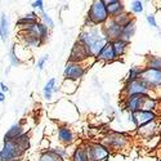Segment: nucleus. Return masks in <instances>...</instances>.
I'll use <instances>...</instances> for the list:
<instances>
[{
  "label": "nucleus",
  "mask_w": 161,
  "mask_h": 161,
  "mask_svg": "<svg viewBox=\"0 0 161 161\" xmlns=\"http://www.w3.org/2000/svg\"><path fill=\"white\" fill-rule=\"evenodd\" d=\"M23 128L21 124H14L13 126H10V129L5 133L4 136V142H9V141H16L18 137H21L23 134Z\"/></svg>",
  "instance_id": "nucleus-20"
},
{
  "label": "nucleus",
  "mask_w": 161,
  "mask_h": 161,
  "mask_svg": "<svg viewBox=\"0 0 161 161\" xmlns=\"http://www.w3.org/2000/svg\"><path fill=\"white\" fill-rule=\"evenodd\" d=\"M89 161H107L111 156V151L104 147L102 143L90 142L86 144Z\"/></svg>",
  "instance_id": "nucleus-5"
},
{
  "label": "nucleus",
  "mask_w": 161,
  "mask_h": 161,
  "mask_svg": "<svg viewBox=\"0 0 161 161\" xmlns=\"http://www.w3.org/2000/svg\"><path fill=\"white\" fill-rule=\"evenodd\" d=\"M141 80L152 90L156 88H161V70L144 69L142 72Z\"/></svg>",
  "instance_id": "nucleus-9"
},
{
  "label": "nucleus",
  "mask_w": 161,
  "mask_h": 161,
  "mask_svg": "<svg viewBox=\"0 0 161 161\" xmlns=\"http://www.w3.org/2000/svg\"><path fill=\"white\" fill-rule=\"evenodd\" d=\"M108 18L110 16H108V12H107L106 2H103V0H96V2L92 3L89 12H88V18H86L90 26L104 25L108 21Z\"/></svg>",
  "instance_id": "nucleus-2"
},
{
  "label": "nucleus",
  "mask_w": 161,
  "mask_h": 161,
  "mask_svg": "<svg viewBox=\"0 0 161 161\" xmlns=\"http://www.w3.org/2000/svg\"><path fill=\"white\" fill-rule=\"evenodd\" d=\"M37 18H39L37 13L31 12V13H29V14H26L25 17L19 18V19L17 21V25L21 26V27H25V26H27V25H31V23L37 22Z\"/></svg>",
  "instance_id": "nucleus-28"
},
{
  "label": "nucleus",
  "mask_w": 161,
  "mask_h": 161,
  "mask_svg": "<svg viewBox=\"0 0 161 161\" xmlns=\"http://www.w3.org/2000/svg\"><path fill=\"white\" fill-rule=\"evenodd\" d=\"M4 99H5V94L0 92V102H4Z\"/></svg>",
  "instance_id": "nucleus-40"
},
{
  "label": "nucleus",
  "mask_w": 161,
  "mask_h": 161,
  "mask_svg": "<svg viewBox=\"0 0 161 161\" xmlns=\"http://www.w3.org/2000/svg\"><path fill=\"white\" fill-rule=\"evenodd\" d=\"M114 19H115V21H116V22H117V23H119L120 26H121V27H124L125 25H128V23H129V22H130L131 19H134V18H133V17H131V16L129 14V13L124 12L123 14H120V16L115 17Z\"/></svg>",
  "instance_id": "nucleus-31"
},
{
  "label": "nucleus",
  "mask_w": 161,
  "mask_h": 161,
  "mask_svg": "<svg viewBox=\"0 0 161 161\" xmlns=\"http://www.w3.org/2000/svg\"><path fill=\"white\" fill-rule=\"evenodd\" d=\"M88 58H89V56H88L86 49L76 40V43L72 47L71 54H70V61L69 62H84Z\"/></svg>",
  "instance_id": "nucleus-13"
},
{
  "label": "nucleus",
  "mask_w": 161,
  "mask_h": 161,
  "mask_svg": "<svg viewBox=\"0 0 161 161\" xmlns=\"http://www.w3.org/2000/svg\"><path fill=\"white\" fill-rule=\"evenodd\" d=\"M111 43H112V48L115 50V54H116L117 58H120L121 56L125 54L129 43H125V42H123V40H115V42H111Z\"/></svg>",
  "instance_id": "nucleus-24"
},
{
  "label": "nucleus",
  "mask_w": 161,
  "mask_h": 161,
  "mask_svg": "<svg viewBox=\"0 0 161 161\" xmlns=\"http://www.w3.org/2000/svg\"><path fill=\"white\" fill-rule=\"evenodd\" d=\"M146 19H147V22H148L150 26H152V27H157V22H156V18H155L153 14L146 16Z\"/></svg>",
  "instance_id": "nucleus-37"
},
{
  "label": "nucleus",
  "mask_w": 161,
  "mask_h": 161,
  "mask_svg": "<svg viewBox=\"0 0 161 161\" xmlns=\"http://www.w3.org/2000/svg\"><path fill=\"white\" fill-rule=\"evenodd\" d=\"M152 89L147 86L142 80H134V81L125 83L124 89H123V97H129V96H136V94H143V96H151Z\"/></svg>",
  "instance_id": "nucleus-6"
},
{
  "label": "nucleus",
  "mask_w": 161,
  "mask_h": 161,
  "mask_svg": "<svg viewBox=\"0 0 161 161\" xmlns=\"http://www.w3.org/2000/svg\"><path fill=\"white\" fill-rule=\"evenodd\" d=\"M136 19H131L128 25H125L123 30H121V34H120V40H123L125 43H129L131 37L136 34V30H137V26H136Z\"/></svg>",
  "instance_id": "nucleus-19"
},
{
  "label": "nucleus",
  "mask_w": 161,
  "mask_h": 161,
  "mask_svg": "<svg viewBox=\"0 0 161 161\" xmlns=\"http://www.w3.org/2000/svg\"><path fill=\"white\" fill-rule=\"evenodd\" d=\"M32 8L39 9V12L44 10V2H43V0H36V2L32 3Z\"/></svg>",
  "instance_id": "nucleus-38"
},
{
  "label": "nucleus",
  "mask_w": 161,
  "mask_h": 161,
  "mask_svg": "<svg viewBox=\"0 0 161 161\" xmlns=\"http://www.w3.org/2000/svg\"><path fill=\"white\" fill-rule=\"evenodd\" d=\"M130 138L124 133H108L103 138L102 144L110 151H120L129 144Z\"/></svg>",
  "instance_id": "nucleus-3"
},
{
  "label": "nucleus",
  "mask_w": 161,
  "mask_h": 161,
  "mask_svg": "<svg viewBox=\"0 0 161 161\" xmlns=\"http://www.w3.org/2000/svg\"><path fill=\"white\" fill-rule=\"evenodd\" d=\"M48 54H45V56H43L42 58H40V59H37V70H40V71H42L43 69H44V64L47 63V61H48Z\"/></svg>",
  "instance_id": "nucleus-36"
},
{
  "label": "nucleus",
  "mask_w": 161,
  "mask_h": 161,
  "mask_svg": "<svg viewBox=\"0 0 161 161\" xmlns=\"http://www.w3.org/2000/svg\"><path fill=\"white\" fill-rule=\"evenodd\" d=\"M23 152L25 151L21 150V147L14 141L4 142L3 148L0 151V161H18Z\"/></svg>",
  "instance_id": "nucleus-4"
},
{
  "label": "nucleus",
  "mask_w": 161,
  "mask_h": 161,
  "mask_svg": "<svg viewBox=\"0 0 161 161\" xmlns=\"http://www.w3.org/2000/svg\"><path fill=\"white\" fill-rule=\"evenodd\" d=\"M19 147H21V150L22 151H26L30 147V136L27 133H23L21 137H18L16 141H14Z\"/></svg>",
  "instance_id": "nucleus-30"
},
{
  "label": "nucleus",
  "mask_w": 161,
  "mask_h": 161,
  "mask_svg": "<svg viewBox=\"0 0 161 161\" xmlns=\"http://www.w3.org/2000/svg\"><path fill=\"white\" fill-rule=\"evenodd\" d=\"M9 36V21L5 14L0 16V39L3 42H7V39Z\"/></svg>",
  "instance_id": "nucleus-23"
},
{
  "label": "nucleus",
  "mask_w": 161,
  "mask_h": 161,
  "mask_svg": "<svg viewBox=\"0 0 161 161\" xmlns=\"http://www.w3.org/2000/svg\"><path fill=\"white\" fill-rule=\"evenodd\" d=\"M9 56H10V63L12 66H18L21 64V61L19 58L17 57V53H16V44H13L12 49H10V53H9Z\"/></svg>",
  "instance_id": "nucleus-34"
},
{
  "label": "nucleus",
  "mask_w": 161,
  "mask_h": 161,
  "mask_svg": "<svg viewBox=\"0 0 161 161\" xmlns=\"http://www.w3.org/2000/svg\"><path fill=\"white\" fill-rule=\"evenodd\" d=\"M157 106V101L156 98H153L152 96H144L142 104H141V111H147V112H155Z\"/></svg>",
  "instance_id": "nucleus-22"
},
{
  "label": "nucleus",
  "mask_w": 161,
  "mask_h": 161,
  "mask_svg": "<svg viewBox=\"0 0 161 161\" xmlns=\"http://www.w3.org/2000/svg\"><path fill=\"white\" fill-rule=\"evenodd\" d=\"M130 9L133 13H142L144 7H143V2L141 0H136V2H131L130 3Z\"/></svg>",
  "instance_id": "nucleus-33"
},
{
  "label": "nucleus",
  "mask_w": 161,
  "mask_h": 161,
  "mask_svg": "<svg viewBox=\"0 0 161 161\" xmlns=\"http://www.w3.org/2000/svg\"><path fill=\"white\" fill-rule=\"evenodd\" d=\"M96 59L102 61V62H107V63H111V62H114V61L117 59V57H116V54H115V50H114V48H112V43H111V42H108V43H107V44L103 47V49L99 52V54L97 56Z\"/></svg>",
  "instance_id": "nucleus-14"
},
{
  "label": "nucleus",
  "mask_w": 161,
  "mask_h": 161,
  "mask_svg": "<svg viewBox=\"0 0 161 161\" xmlns=\"http://www.w3.org/2000/svg\"><path fill=\"white\" fill-rule=\"evenodd\" d=\"M106 7H107V12H108L110 18H115L120 14H123L125 12V5L123 2H117V0H110V2H106Z\"/></svg>",
  "instance_id": "nucleus-15"
},
{
  "label": "nucleus",
  "mask_w": 161,
  "mask_h": 161,
  "mask_svg": "<svg viewBox=\"0 0 161 161\" xmlns=\"http://www.w3.org/2000/svg\"><path fill=\"white\" fill-rule=\"evenodd\" d=\"M102 30L106 37L108 39V42H115V40H120V34H121L123 27L114 18H108V21L102 26Z\"/></svg>",
  "instance_id": "nucleus-11"
},
{
  "label": "nucleus",
  "mask_w": 161,
  "mask_h": 161,
  "mask_svg": "<svg viewBox=\"0 0 161 161\" xmlns=\"http://www.w3.org/2000/svg\"><path fill=\"white\" fill-rule=\"evenodd\" d=\"M77 42L86 49L89 57L97 58V56L103 49V47L108 43V39L106 37L102 27H98V26H86V29L79 35Z\"/></svg>",
  "instance_id": "nucleus-1"
},
{
  "label": "nucleus",
  "mask_w": 161,
  "mask_h": 161,
  "mask_svg": "<svg viewBox=\"0 0 161 161\" xmlns=\"http://www.w3.org/2000/svg\"><path fill=\"white\" fill-rule=\"evenodd\" d=\"M144 69L161 70V57H158V56H147Z\"/></svg>",
  "instance_id": "nucleus-26"
},
{
  "label": "nucleus",
  "mask_w": 161,
  "mask_h": 161,
  "mask_svg": "<svg viewBox=\"0 0 161 161\" xmlns=\"http://www.w3.org/2000/svg\"><path fill=\"white\" fill-rule=\"evenodd\" d=\"M39 16H40V18L43 19V23L47 25L49 29H53V27H54V21L50 18V16H48V13H45V10L39 12Z\"/></svg>",
  "instance_id": "nucleus-32"
},
{
  "label": "nucleus",
  "mask_w": 161,
  "mask_h": 161,
  "mask_svg": "<svg viewBox=\"0 0 161 161\" xmlns=\"http://www.w3.org/2000/svg\"><path fill=\"white\" fill-rule=\"evenodd\" d=\"M37 161H64V160L62 157H59L58 155H56L52 150H48L42 153V156H40V158Z\"/></svg>",
  "instance_id": "nucleus-29"
},
{
  "label": "nucleus",
  "mask_w": 161,
  "mask_h": 161,
  "mask_svg": "<svg viewBox=\"0 0 161 161\" xmlns=\"http://www.w3.org/2000/svg\"><path fill=\"white\" fill-rule=\"evenodd\" d=\"M86 66L84 62H67L64 67V79L69 81H79L85 74Z\"/></svg>",
  "instance_id": "nucleus-7"
},
{
  "label": "nucleus",
  "mask_w": 161,
  "mask_h": 161,
  "mask_svg": "<svg viewBox=\"0 0 161 161\" xmlns=\"http://www.w3.org/2000/svg\"><path fill=\"white\" fill-rule=\"evenodd\" d=\"M71 161H89L86 144H80L76 147L75 151L72 152Z\"/></svg>",
  "instance_id": "nucleus-21"
},
{
  "label": "nucleus",
  "mask_w": 161,
  "mask_h": 161,
  "mask_svg": "<svg viewBox=\"0 0 161 161\" xmlns=\"http://www.w3.org/2000/svg\"><path fill=\"white\" fill-rule=\"evenodd\" d=\"M143 94H136V96H129L124 98V108L130 112H138L141 111V104L143 101Z\"/></svg>",
  "instance_id": "nucleus-12"
},
{
  "label": "nucleus",
  "mask_w": 161,
  "mask_h": 161,
  "mask_svg": "<svg viewBox=\"0 0 161 161\" xmlns=\"http://www.w3.org/2000/svg\"><path fill=\"white\" fill-rule=\"evenodd\" d=\"M0 88H2V93H7L9 90V88L4 84V83H0Z\"/></svg>",
  "instance_id": "nucleus-39"
},
{
  "label": "nucleus",
  "mask_w": 161,
  "mask_h": 161,
  "mask_svg": "<svg viewBox=\"0 0 161 161\" xmlns=\"http://www.w3.org/2000/svg\"><path fill=\"white\" fill-rule=\"evenodd\" d=\"M56 92H58V88L56 86V79L53 77V79H50L49 81L44 85V89H43L44 98H45L47 101H50V98H52V93H56Z\"/></svg>",
  "instance_id": "nucleus-25"
},
{
  "label": "nucleus",
  "mask_w": 161,
  "mask_h": 161,
  "mask_svg": "<svg viewBox=\"0 0 161 161\" xmlns=\"http://www.w3.org/2000/svg\"><path fill=\"white\" fill-rule=\"evenodd\" d=\"M58 139L61 143L70 146L75 142V134L69 126L62 125V126H58Z\"/></svg>",
  "instance_id": "nucleus-16"
},
{
  "label": "nucleus",
  "mask_w": 161,
  "mask_h": 161,
  "mask_svg": "<svg viewBox=\"0 0 161 161\" xmlns=\"http://www.w3.org/2000/svg\"><path fill=\"white\" fill-rule=\"evenodd\" d=\"M52 151L54 152L56 155H58L59 157H62L64 160V157L67 156V151L63 148V147H54V148H52Z\"/></svg>",
  "instance_id": "nucleus-35"
},
{
  "label": "nucleus",
  "mask_w": 161,
  "mask_h": 161,
  "mask_svg": "<svg viewBox=\"0 0 161 161\" xmlns=\"http://www.w3.org/2000/svg\"><path fill=\"white\" fill-rule=\"evenodd\" d=\"M21 29H22V31H26V32H29V34L39 37L40 40H43L44 43L49 36V27L47 25H44L43 22H39V21L35 22V23L25 26V27H21Z\"/></svg>",
  "instance_id": "nucleus-10"
},
{
  "label": "nucleus",
  "mask_w": 161,
  "mask_h": 161,
  "mask_svg": "<svg viewBox=\"0 0 161 161\" xmlns=\"http://www.w3.org/2000/svg\"><path fill=\"white\" fill-rule=\"evenodd\" d=\"M137 131H138L139 136L142 138H144V139L152 138L155 134H156V131H157V120H156V121H152L150 124H146V125L138 128Z\"/></svg>",
  "instance_id": "nucleus-18"
},
{
  "label": "nucleus",
  "mask_w": 161,
  "mask_h": 161,
  "mask_svg": "<svg viewBox=\"0 0 161 161\" xmlns=\"http://www.w3.org/2000/svg\"><path fill=\"white\" fill-rule=\"evenodd\" d=\"M19 37L22 40V43H23V47H30V48H35V47H40L42 44H44L43 40H40L39 37L29 34V32H26V31H22L19 32Z\"/></svg>",
  "instance_id": "nucleus-17"
},
{
  "label": "nucleus",
  "mask_w": 161,
  "mask_h": 161,
  "mask_svg": "<svg viewBox=\"0 0 161 161\" xmlns=\"http://www.w3.org/2000/svg\"><path fill=\"white\" fill-rule=\"evenodd\" d=\"M143 70H144V67H139V66H133V67H130V70H129V72H128V76H126L125 83L134 81V80H139L141 76H142Z\"/></svg>",
  "instance_id": "nucleus-27"
},
{
  "label": "nucleus",
  "mask_w": 161,
  "mask_h": 161,
  "mask_svg": "<svg viewBox=\"0 0 161 161\" xmlns=\"http://www.w3.org/2000/svg\"><path fill=\"white\" fill-rule=\"evenodd\" d=\"M129 120L136 125V128H141L146 124H150L157 120L156 112H147V111H138V112H130Z\"/></svg>",
  "instance_id": "nucleus-8"
}]
</instances>
